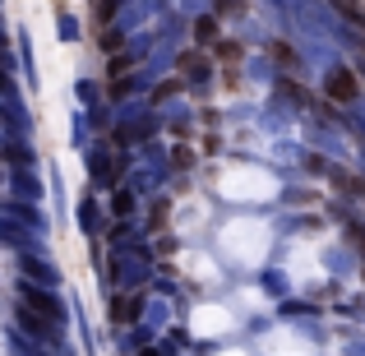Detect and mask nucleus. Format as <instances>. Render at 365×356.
<instances>
[{"label": "nucleus", "mask_w": 365, "mask_h": 356, "mask_svg": "<svg viewBox=\"0 0 365 356\" xmlns=\"http://www.w3.org/2000/svg\"><path fill=\"white\" fill-rule=\"evenodd\" d=\"M0 88H5V65H0Z\"/></svg>", "instance_id": "39448f33"}, {"label": "nucleus", "mask_w": 365, "mask_h": 356, "mask_svg": "<svg viewBox=\"0 0 365 356\" xmlns=\"http://www.w3.org/2000/svg\"><path fill=\"white\" fill-rule=\"evenodd\" d=\"M24 296H28V305H37V310H46V315H51L56 324H61V305H56V301H51L46 292H33V287H24Z\"/></svg>", "instance_id": "f03ea898"}, {"label": "nucleus", "mask_w": 365, "mask_h": 356, "mask_svg": "<svg viewBox=\"0 0 365 356\" xmlns=\"http://www.w3.org/2000/svg\"><path fill=\"white\" fill-rule=\"evenodd\" d=\"M195 33H199V42H213V19H199Z\"/></svg>", "instance_id": "20e7f679"}, {"label": "nucleus", "mask_w": 365, "mask_h": 356, "mask_svg": "<svg viewBox=\"0 0 365 356\" xmlns=\"http://www.w3.org/2000/svg\"><path fill=\"white\" fill-rule=\"evenodd\" d=\"M356 74L351 70H333L329 74V98H338V102H356Z\"/></svg>", "instance_id": "f257e3e1"}, {"label": "nucleus", "mask_w": 365, "mask_h": 356, "mask_svg": "<svg viewBox=\"0 0 365 356\" xmlns=\"http://www.w3.org/2000/svg\"><path fill=\"white\" fill-rule=\"evenodd\" d=\"M111 315H116V320H134V315H139V301H120Z\"/></svg>", "instance_id": "7ed1b4c3"}]
</instances>
